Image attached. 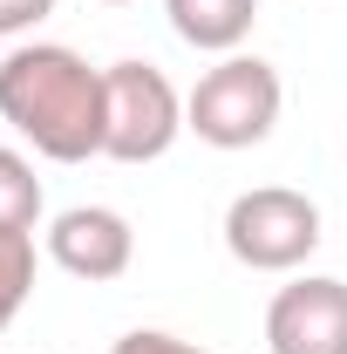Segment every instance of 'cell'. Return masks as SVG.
Returning <instances> with one entry per match:
<instances>
[{"mask_svg":"<svg viewBox=\"0 0 347 354\" xmlns=\"http://www.w3.org/2000/svg\"><path fill=\"white\" fill-rule=\"evenodd\" d=\"M0 116L55 164L102 157V68H88L62 41L14 48L0 62Z\"/></svg>","mask_w":347,"mask_h":354,"instance_id":"cell-1","label":"cell"},{"mask_svg":"<svg viewBox=\"0 0 347 354\" xmlns=\"http://www.w3.org/2000/svg\"><path fill=\"white\" fill-rule=\"evenodd\" d=\"M279 102H286V88H279V68L272 62H259V55H225L184 95V130L198 136V143H212V150H252V143L272 136Z\"/></svg>","mask_w":347,"mask_h":354,"instance_id":"cell-2","label":"cell"},{"mask_svg":"<svg viewBox=\"0 0 347 354\" xmlns=\"http://www.w3.org/2000/svg\"><path fill=\"white\" fill-rule=\"evenodd\" d=\"M102 157L157 164L184 136V95L157 62H109L102 68Z\"/></svg>","mask_w":347,"mask_h":354,"instance_id":"cell-3","label":"cell"},{"mask_svg":"<svg viewBox=\"0 0 347 354\" xmlns=\"http://www.w3.org/2000/svg\"><path fill=\"white\" fill-rule=\"evenodd\" d=\"M320 245V205L293 184H259L225 205V252L252 272H293Z\"/></svg>","mask_w":347,"mask_h":354,"instance_id":"cell-4","label":"cell"},{"mask_svg":"<svg viewBox=\"0 0 347 354\" xmlns=\"http://www.w3.org/2000/svg\"><path fill=\"white\" fill-rule=\"evenodd\" d=\"M265 348L272 354H347V279L306 272L272 293L265 307Z\"/></svg>","mask_w":347,"mask_h":354,"instance_id":"cell-5","label":"cell"},{"mask_svg":"<svg viewBox=\"0 0 347 354\" xmlns=\"http://www.w3.org/2000/svg\"><path fill=\"white\" fill-rule=\"evenodd\" d=\"M48 259L62 266L68 279H88V286H102V279H123L136 259V232L123 212H109V205H68L62 218L48 225Z\"/></svg>","mask_w":347,"mask_h":354,"instance_id":"cell-6","label":"cell"},{"mask_svg":"<svg viewBox=\"0 0 347 354\" xmlns=\"http://www.w3.org/2000/svg\"><path fill=\"white\" fill-rule=\"evenodd\" d=\"M177 41L205 48V55H238L252 21H259V0H164Z\"/></svg>","mask_w":347,"mask_h":354,"instance_id":"cell-7","label":"cell"},{"mask_svg":"<svg viewBox=\"0 0 347 354\" xmlns=\"http://www.w3.org/2000/svg\"><path fill=\"white\" fill-rule=\"evenodd\" d=\"M41 218V177L21 150L0 143V232H35Z\"/></svg>","mask_w":347,"mask_h":354,"instance_id":"cell-8","label":"cell"},{"mask_svg":"<svg viewBox=\"0 0 347 354\" xmlns=\"http://www.w3.org/2000/svg\"><path fill=\"white\" fill-rule=\"evenodd\" d=\"M35 293V232H0V334Z\"/></svg>","mask_w":347,"mask_h":354,"instance_id":"cell-9","label":"cell"},{"mask_svg":"<svg viewBox=\"0 0 347 354\" xmlns=\"http://www.w3.org/2000/svg\"><path fill=\"white\" fill-rule=\"evenodd\" d=\"M109 354H212V348H191V341L164 334V327H136V334H123Z\"/></svg>","mask_w":347,"mask_h":354,"instance_id":"cell-10","label":"cell"},{"mask_svg":"<svg viewBox=\"0 0 347 354\" xmlns=\"http://www.w3.org/2000/svg\"><path fill=\"white\" fill-rule=\"evenodd\" d=\"M55 14V0H0V35H21V28H35Z\"/></svg>","mask_w":347,"mask_h":354,"instance_id":"cell-11","label":"cell"},{"mask_svg":"<svg viewBox=\"0 0 347 354\" xmlns=\"http://www.w3.org/2000/svg\"><path fill=\"white\" fill-rule=\"evenodd\" d=\"M102 7H130V0H102Z\"/></svg>","mask_w":347,"mask_h":354,"instance_id":"cell-12","label":"cell"}]
</instances>
